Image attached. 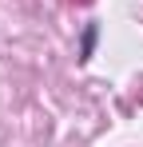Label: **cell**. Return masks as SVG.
I'll return each mask as SVG.
<instances>
[{
	"mask_svg": "<svg viewBox=\"0 0 143 147\" xmlns=\"http://www.w3.org/2000/svg\"><path fill=\"white\" fill-rule=\"evenodd\" d=\"M80 4H88V0H80Z\"/></svg>",
	"mask_w": 143,
	"mask_h": 147,
	"instance_id": "obj_2",
	"label": "cell"
},
{
	"mask_svg": "<svg viewBox=\"0 0 143 147\" xmlns=\"http://www.w3.org/2000/svg\"><path fill=\"white\" fill-rule=\"evenodd\" d=\"M95 32H99L95 24H88V28H84V44H80V60H92V48H95Z\"/></svg>",
	"mask_w": 143,
	"mask_h": 147,
	"instance_id": "obj_1",
	"label": "cell"
}]
</instances>
